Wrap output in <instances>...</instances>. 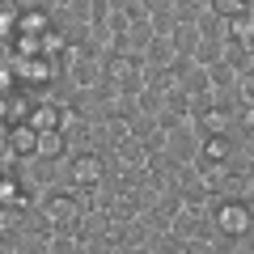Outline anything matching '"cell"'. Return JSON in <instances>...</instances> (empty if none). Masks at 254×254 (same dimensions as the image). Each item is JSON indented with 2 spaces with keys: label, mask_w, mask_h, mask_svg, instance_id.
Instances as JSON below:
<instances>
[{
  "label": "cell",
  "mask_w": 254,
  "mask_h": 254,
  "mask_svg": "<svg viewBox=\"0 0 254 254\" xmlns=\"http://www.w3.org/2000/svg\"><path fill=\"white\" fill-rule=\"evenodd\" d=\"M237 246H242V250H254V220H250V225L242 229V237H237Z\"/></svg>",
  "instance_id": "obj_7"
},
{
  "label": "cell",
  "mask_w": 254,
  "mask_h": 254,
  "mask_svg": "<svg viewBox=\"0 0 254 254\" xmlns=\"http://www.w3.org/2000/svg\"><path fill=\"white\" fill-rule=\"evenodd\" d=\"M208 229H212V220H203L199 212H190V208H182L178 216H174V225H170V233L178 237L182 246H187L190 237H199V233H208Z\"/></svg>",
  "instance_id": "obj_1"
},
{
  "label": "cell",
  "mask_w": 254,
  "mask_h": 254,
  "mask_svg": "<svg viewBox=\"0 0 254 254\" xmlns=\"http://www.w3.org/2000/svg\"><path fill=\"white\" fill-rule=\"evenodd\" d=\"M237 93H242V106H254V68H242V76H237Z\"/></svg>",
  "instance_id": "obj_5"
},
{
  "label": "cell",
  "mask_w": 254,
  "mask_h": 254,
  "mask_svg": "<svg viewBox=\"0 0 254 254\" xmlns=\"http://www.w3.org/2000/svg\"><path fill=\"white\" fill-rule=\"evenodd\" d=\"M220 51H225L220 43H208V38H203V43H199V51H195V60H199L203 68H208V64H216V55H220Z\"/></svg>",
  "instance_id": "obj_6"
},
{
  "label": "cell",
  "mask_w": 254,
  "mask_h": 254,
  "mask_svg": "<svg viewBox=\"0 0 254 254\" xmlns=\"http://www.w3.org/2000/svg\"><path fill=\"white\" fill-rule=\"evenodd\" d=\"M170 38H174V51H178V55H195V51H199V43H203L199 26H190V21H178Z\"/></svg>",
  "instance_id": "obj_2"
},
{
  "label": "cell",
  "mask_w": 254,
  "mask_h": 254,
  "mask_svg": "<svg viewBox=\"0 0 254 254\" xmlns=\"http://www.w3.org/2000/svg\"><path fill=\"white\" fill-rule=\"evenodd\" d=\"M208 76H212V89H225V85H237V72L229 68V64H208Z\"/></svg>",
  "instance_id": "obj_3"
},
{
  "label": "cell",
  "mask_w": 254,
  "mask_h": 254,
  "mask_svg": "<svg viewBox=\"0 0 254 254\" xmlns=\"http://www.w3.org/2000/svg\"><path fill=\"white\" fill-rule=\"evenodd\" d=\"M148 26H153V34H174L178 17H174L170 9H161V13H148Z\"/></svg>",
  "instance_id": "obj_4"
}]
</instances>
